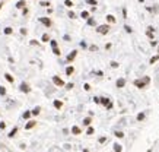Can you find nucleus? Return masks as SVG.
Masks as SVG:
<instances>
[{"instance_id": "obj_1", "label": "nucleus", "mask_w": 159, "mask_h": 152, "mask_svg": "<svg viewBox=\"0 0 159 152\" xmlns=\"http://www.w3.org/2000/svg\"><path fill=\"white\" fill-rule=\"evenodd\" d=\"M96 32L101 34V35H107V34L110 32V25H108V24H105V25H99V26L96 28Z\"/></svg>"}, {"instance_id": "obj_2", "label": "nucleus", "mask_w": 159, "mask_h": 152, "mask_svg": "<svg viewBox=\"0 0 159 152\" xmlns=\"http://www.w3.org/2000/svg\"><path fill=\"white\" fill-rule=\"evenodd\" d=\"M149 80H150L149 77H143V80L137 79V80H134V85H136L137 88H140V89H142V88H144V86H146V83H149Z\"/></svg>"}, {"instance_id": "obj_3", "label": "nucleus", "mask_w": 159, "mask_h": 152, "mask_svg": "<svg viewBox=\"0 0 159 152\" xmlns=\"http://www.w3.org/2000/svg\"><path fill=\"white\" fill-rule=\"evenodd\" d=\"M53 82H54V85L56 86H64L66 83H64L63 79H60L59 76H53Z\"/></svg>"}, {"instance_id": "obj_4", "label": "nucleus", "mask_w": 159, "mask_h": 152, "mask_svg": "<svg viewBox=\"0 0 159 152\" xmlns=\"http://www.w3.org/2000/svg\"><path fill=\"white\" fill-rule=\"evenodd\" d=\"M40 22H41L42 25H45L47 28L51 26V19H50V18H40Z\"/></svg>"}, {"instance_id": "obj_5", "label": "nucleus", "mask_w": 159, "mask_h": 152, "mask_svg": "<svg viewBox=\"0 0 159 152\" xmlns=\"http://www.w3.org/2000/svg\"><path fill=\"white\" fill-rule=\"evenodd\" d=\"M76 56H78V51H76V50H73V51L67 56V61H69V63H70V61H73L75 59H76Z\"/></svg>"}, {"instance_id": "obj_6", "label": "nucleus", "mask_w": 159, "mask_h": 152, "mask_svg": "<svg viewBox=\"0 0 159 152\" xmlns=\"http://www.w3.org/2000/svg\"><path fill=\"white\" fill-rule=\"evenodd\" d=\"M73 73H75V67L73 66H67L66 67V75L70 76V75H73Z\"/></svg>"}, {"instance_id": "obj_7", "label": "nucleus", "mask_w": 159, "mask_h": 152, "mask_svg": "<svg viewBox=\"0 0 159 152\" xmlns=\"http://www.w3.org/2000/svg\"><path fill=\"white\" fill-rule=\"evenodd\" d=\"M25 6H26L25 0H19V1L16 3V7H18V9H25Z\"/></svg>"}, {"instance_id": "obj_8", "label": "nucleus", "mask_w": 159, "mask_h": 152, "mask_svg": "<svg viewBox=\"0 0 159 152\" xmlns=\"http://www.w3.org/2000/svg\"><path fill=\"white\" fill-rule=\"evenodd\" d=\"M72 133H73V135H80L82 130H80V127H78V126H73V127H72Z\"/></svg>"}, {"instance_id": "obj_9", "label": "nucleus", "mask_w": 159, "mask_h": 152, "mask_svg": "<svg viewBox=\"0 0 159 152\" xmlns=\"http://www.w3.org/2000/svg\"><path fill=\"white\" fill-rule=\"evenodd\" d=\"M35 124H37V122H34V120H31V122H28V123H26L25 129H26V130H29V129H32V127L35 126Z\"/></svg>"}, {"instance_id": "obj_10", "label": "nucleus", "mask_w": 159, "mask_h": 152, "mask_svg": "<svg viewBox=\"0 0 159 152\" xmlns=\"http://www.w3.org/2000/svg\"><path fill=\"white\" fill-rule=\"evenodd\" d=\"M126 85V79H118L117 80V88H123Z\"/></svg>"}, {"instance_id": "obj_11", "label": "nucleus", "mask_w": 159, "mask_h": 152, "mask_svg": "<svg viewBox=\"0 0 159 152\" xmlns=\"http://www.w3.org/2000/svg\"><path fill=\"white\" fill-rule=\"evenodd\" d=\"M20 91L22 92H29L31 89H29V86H28L26 83H22V85H20Z\"/></svg>"}, {"instance_id": "obj_12", "label": "nucleus", "mask_w": 159, "mask_h": 152, "mask_svg": "<svg viewBox=\"0 0 159 152\" xmlns=\"http://www.w3.org/2000/svg\"><path fill=\"white\" fill-rule=\"evenodd\" d=\"M101 104H102V105H105V107H108L111 102H110V100H108V98H101Z\"/></svg>"}, {"instance_id": "obj_13", "label": "nucleus", "mask_w": 159, "mask_h": 152, "mask_svg": "<svg viewBox=\"0 0 159 152\" xmlns=\"http://www.w3.org/2000/svg\"><path fill=\"white\" fill-rule=\"evenodd\" d=\"M4 77H6V80H7V82H10V83H13V80H15V79H13V76L9 75V73H4Z\"/></svg>"}, {"instance_id": "obj_14", "label": "nucleus", "mask_w": 159, "mask_h": 152, "mask_svg": "<svg viewBox=\"0 0 159 152\" xmlns=\"http://www.w3.org/2000/svg\"><path fill=\"white\" fill-rule=\"evenodd\" d=\"M54 107H56L57 110H60V108L63 107V102H61V101H59V100H56V101H54Z\"/></svg>"}, {"instance_id": "obj_15", "label": "nucleus", "mask_w": 159, "mask_h": 152, "mask_svg": "<svg viewBox=\"0 0 159 152\" xmlns=\"http://www.w3.org/2000/svg\"><path fill=\"white\" fill-rule=\"evenodd\" d=\"M114 151H115V152H123V148H121V145L115 143V145H114Z\"/></svg>"}, {"instance_id": "obj_16", "label": "nucleus", "mask_w": 159, "mask_h": 152, "mask_svg": "<svg viewBox=\"0 0 159 152\" xmlns=\"http://www.w3.org/2000/svg\"><path fill=\"white\" fill-rule=\"evenodd\" d=\"M3 32H4V34H6V35H10V34H12V32H13V29H12V28H10V26H6V28H4V31H3Z\"/></svg>"}, {"instance_id": "obj_17", "label": "nucleus", "mask_w": 159, "mask_h": 152, "mask_svg": "<svg viewBox=\"0 0 159 152\" xmlns=\"http://www.w3.org/2000/svg\"><path fill=\"white\" fill-rule=\"evenodd\" d=\"M40 111H41V108H40V107H35V108L32 110L31 113L34 114V116H38V114H40Z\"/></svg>"}, {"instance_id": "obj_18", "label": "nucleus", "mask_w": 159, "mask_h": 152, "mask_svg": "<svg viewBox=\"0 0 159 152\" xmlns=\"http://www.w3.org/2000/svg\"><path fill=\"white\" fill-rule=\"evenodd\" d=\"M107 21H108L110 24H114V22H115V18H114L112 15H108L107 16Z\"/></svg>"}, {"instance_id": "obj_19", "label": "nucleus", "mask_w": 159, "mask_h": 152, "mask_svg": "<svg viewBox=\"0 0 159 152\" xmlns=\"http://www.w3.org/2000/svg\"><path fill=\"white\" fill-rule=\"evenodd\" d=\"M142 120H144V113H139L137 114V122H142Z\"/></svg>"}, {"instance_id": "obj_20", "label": "nucleus", "mask_w": 159, "mask_h": 152, "mask_svg": "<svg viewBox=\"0 0 159 152\" xmlns=\"http://www.w3.org/2000/svg\"><path fill=\"white\" fill-rule=\"evenodd\" d=\"M41 40H42V43H48V41H50V37H48V34H44Z\"/></svg>"}, {"instance_id": "obj_21", "label": "nucleus", "mask_w": 159, "mask_h": 152, "mask_svg": "<svg viewBox=\"0 0 159 152\" xmlns=\"http://www.w3.org/2000/svg\"><path fill=\"white\" fill-rule=\"evenodd\" d=\"M89 124H91V117H86L83 120V126H89Z\"/></svg>"}, {"instance_id": "obj_22", "label": "nucleus", "mask_w": 159, "mask_h": 152, "mask_svg": "<svg viewBox=\"0 0 159 152\" xmlns=\"http://www.w3.org/2000/svg\"><path fill=\"white\" fill-rule=\"evenodd\" d=\"M82 18H83V19H89V12H86V10H85V12H82Z\"/></svg>"}, {"instance_id": "obj_23", "label": "nucleus", "mask_w": 159, "mask_h": 152, "mask_svg": "<svg viewBox=\"0 0 159 152\" xmlns=\"http://www.w3.org/2000/svg\"><path fill=\"white\" fill-rule=\"evenodd\" d=\"M16 132H18V129H16V127H15V129H12V130H10V133H9V137H13L16 135Z\"/></svg>"}, {"instance_id": "obj_24", "label": "nucleus", "mask_w": 159, "mask_h": 152, "mask_svg": "<svg viewBox=\"0 0 159 152\" xmlns=\"http://www.w3.org/2000/svg\"><path fill=\"white\" fill-rule=\"evenodd\" d=\"M64 4H66L67 7H72V6H73V1H70V0H64Z\"/></svg>"}, {"instance_id": "obj_25", "label": "nucleus", "mask_w": 159, "mask_h": 152, "mask_svg": "<svg viewBox=\"0 0 159 152\" xmlns=\"http://www.w3.org/2000/svg\"><path fill=\"white\" fill-rule=\"evenodd\" d=\"M53 53H54L56 56H60V54H61V53H60V50H59L57 47H54V48H53Z\"/></svg>"}, {"instance_id": "obj_26", "label": "nucleus", "mask_w": 159, "mask_h": 152, "mask_svg": "<svg viewBox=\"0 0 159 152\" xmlns=\"http://www.w3.org/2000/svg\"><path fill=\"white\" fill-rule=\"evenodd\" d=\"M158 60H159V54H158V56H155V57H152V59H150V64H153L155 61H158Z\"/></svg>"}, {"instance_id": "obj_27", "label": "nucleus", "mask_w": 159, "mask_h": 152, "mask_svg": "<svg viewBox=\"0 0 159 152\" xmlns=\"http://www.w3.org/2000/svg\"><path fill=\"white\" fill-rule=\"evenodd\" d=\"M31 114H32V113H29V111H25V113H23V119H29V117H31Z\"/></svg>"}, {"instance_id": "obj_28", "label": "nucleus", "mask_w": 159, "mask_h": 152, "mask_svg": "<svg viewBox=\"0 0 159 152\" xmlns=\"http://www.w3.org/2000/svg\"><path fill=\"white\" fill-rule=\"evenodd\" d=\"M114 135H115L117 137H123V136H124V133H123V132H118V130H117V132H115Z\"/></svg>"}, {"instance_id": "obj_29", "label": "nucleus", "mask_w": 159, "mask_h": 152, "mask_svg": "<svg viewBox=\"0 0 159 152\" xmlns=\"http://www.w3.org/2000/svg\"><path fill=\"white\" fill-rule=\"evenodd\" d=\"M83 88H85V91H91V85H89V83H85Z\"/></svg>"}, {"instance_id": "obj_30", "label": "nucleus", "mask_w": 159, "mask_h": 152, "mask_svg": "<svg viewBox=\"0 0 159 152\" xmlns=\"http://www.w3.org/2000/svg\"><path fill=\"white\" fill-rule=\"evenodd\" d=\"M6 94V89H4V86H0V95H4Z\"/></svg>"}, {"instance_id": "obj_31", "label": "nucleus", "mask_w": 159, "mask_h": 152, "mask_svg": "<svg viewBox=\"0 0 159 152\" xmlns=\"http://www.w3.org/2000/svg\"><path fill=\"white\" fill-rule=\"evenodd\" d=\"M88 24H89V25H95V21H94L92 18H89V19H88Z\"/></svg>"}, {"instance_id": "obj_32", "label": "nucleus", "mask_w": 159, "mask_h": 152, "mask_svg": "<svg viewBox=\"0 0 159 152\" xmlns=\"http://www.w3.org/2000/svg\"><path fill=\"white\" fill-rule=\"evenodd\" d=\"M92 133H94V127H89L88 132H86V135H92Z\"/></svg>"}, {"instance_id": "obj_33", "label": "nucleus", "mask_w": 159, "mask_h": 152, "mask_svg": "<svg viewBox=\"0 0 159 152\" xmlns=\"http://www.w3.org/2000/svg\"><path fill=\"white\" fill-rule=\"evenodd\" d=\"M86 3H89V4H94V6H96V1H95V0H86Z\"/></svg>"}, {"instance_id": "obj_34", "label": "nucleus", "mask_w": 159, "mask_h": 152, "mask_svg": "<svg viewBox=\"0 0 159 152\" xmlns=\"http://www.w3.org/2000/svg\"><path fill=\"white\" fill-rule=\"evenodd\" d=\"M89 50H91V51H96V50H98V47H96V46H91V47H89Z\"/></svg>"}, {"instance_id": "obj_35", "label": "nucleus", "mask_w": 159, "mask_h": 152, "mask_svg": "<svg viewBox=\"0 0 159 152\" xmlns=\"http://www.w3.org/2000/svg\"><path fill=\"white\" fill-rule=\"evenodd\" d=\"M105 140H107V137H105V136L99 137V143H104V142H105Z\"/></svg>"}, {"instance_id": "obj_36", "label": "nucleus", "mask_w": 159, "mask_h": 152, "mask_svg": "<svg viewBox=\"0 0 159 152\" xmlns=\"http://www.w3.org/2000/svg\"><path fill=\"white\" fill-rule=\"evenodd\" d=\"M50 43H51V47H53V48H54V47H57V41H54V40H53V41H50Z\"/></svg>"}, {"instance_id": "obj_37", "label": "nucleus", "mask_w": 159, "mask_h": 152, "mask_svg": "<svg viewBox=\"0 0 159 152\" xmlns=\"http://www.w3.org/2000/svg\"><path fill=\"white\" fill-rule=\"evenodd\" d=\"M94 101H95L96 104H101V98H98V97H95V98H94Z\"/></svg>"}, {"instance_id": "obj_38", "label": "nucleus", "mask_w": 159, "mask_h": 152, "mask_svg": "<svg viewBox=\"0 0 159 152\" xmlns=\"http://www.w3.org/2000/svg\"><path fill=\"white\" fill-rule=\"evenodd\" d=\"M69 18H72V19H75V18H76V15H75L73 12H69Z\"/></svg>"}, {"instance_id": "obj_39", "label": "nucleus", "mask_w": 159, "mask_h": 152, "mask_svg": "<svg viewBox=\"0 0 159 152\" xmlns=\"http://www.w3.org/2000/svg\"><path fill=\"white\" fill-rule=\"evenodd\" d=\"M111 66L112 67H118V63L117 61H111Z\"/></svg>"}, {"instance_id": "obj_40", "label": "nucleus", "mask_w": 159, "mask_h": 152, "mask_svg": "<svg viewBox=\"0 0 159 152\" xmlns=\"http://www.w3.org/2000/svg\"><path fill=\"white\" fill-rule=\"evenodd\" d=\"M124 29L127 31V32H131V28H130V26H128V25H126V26H124Z\"/></svg>"}, {"instance_id": "obj_41", "label": "nucleus", "mask_w": 159, "mask_h": 152, "mask_svg": "<svg viewBox=\"0 0 159 152\" xmlns=\"http://www.w3.org/2000/svg\"><path fill=\"white\" fill-rule=\"evenodd\" d=\"M66 86H67V89H72V88H73V83H67Z\"/></svg>"}, {"instance_id": "obj_42", "label": "nucleus", "mask_w": 159, "mask_h": 152, "mask_svg": "<svg viewBox=\"0 0 159 152\" xmlns=\"http://www.w3.org/2000/svg\"><path fill=\"white\" fill-rule=\"evenodd\" d=\"M6 127V123H0V129H4Z\"/></svg>"}, {"instance_id": "obj_43", "label": "nucleus", "mask_w": 159, "mask_h": 152, "mask_svg": "<svg viewBox=\"0 0 159 152\" xmlns=\"http://www.w3.org/2000/svg\"><path fill=\"white\" fill-rule=\"evenodd\" d=\"M1 7H3V3H0V9H1Z\"/></svg>"}, {"instance_id": "obj_44", "label": "nucleus", "mask_w": 159, "mask_h": 152, "mask_svg": "<svg viewBox=\"0 0 159 152\" xmlns=\"http://www.w3.org/2000/svg\"><path fill=\"white\" fill-rule=\"evenodd\" d=\"M83 152H89V151H88V149H83Z\"/></svg>"}, {"instance_id": "obj_45", "label": "nucleus", "mask_w": 159, "mask_h": 152, "mask_svg": "<svg viewBox=\"0 0 159 152\" xmlns=\"http://www.w3.org/2000/svg\"><path fill=\"white\" fill-rule=\"evenodd\" d=\"M147 152H152V149H149V151H147Z\"/></svg>"}]
</instances>
